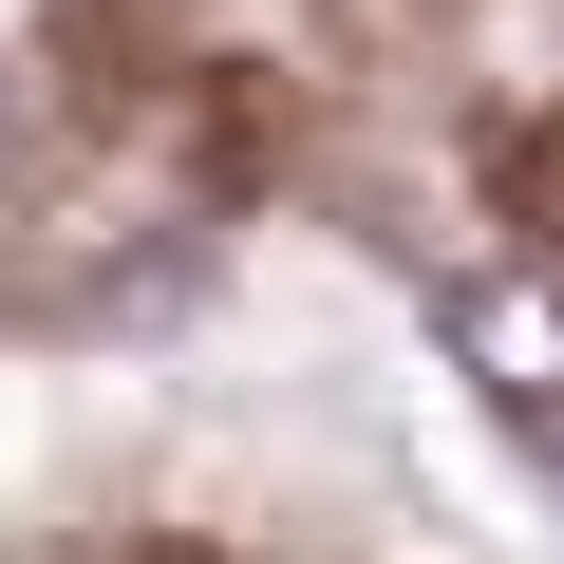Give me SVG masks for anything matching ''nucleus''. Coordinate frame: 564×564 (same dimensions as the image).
<instances>
[{
    "label": "nucleus",
    "instance_id": "obj_1",
    "mask_svg": "<svg viewBox=\"0 0 564 564\" xmlns=\"http://www.w3.org/2000/svg\"><path fill=\"white\" fill-rule=\"evenodd\" d=\"M433 339H452V377H470L508 433H564V282H545V263H470L452 302H433Z\"/></svg>",
    "mask_w": 564,
    "mask_h": 564
}]
</instances>
